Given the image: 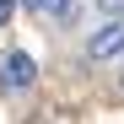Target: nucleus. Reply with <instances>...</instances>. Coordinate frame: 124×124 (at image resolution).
I'll return each instance as SVG.
<instances>
[{"instance_id": "39448f33", "label": "nucleus", "mask_w": 124, "mask_h": 124, "mask_svg": "<svg viewBox=\"0 0 124 124\" xmlns=\"http://www.w3.org/2000/svg\"><path fill=\"white\" fill-rule=\"evenodd\" d=\"M11 6H16V0H0V27L11 22Z\"/></svg>"}, {"instance_id": "7ed1b4c3", "label": "nucleus", "mask_w": 124, "mask_h": 124, "mask_svg": "<svg viewBox=\"0 0 124 124\" xmlns=\"http://www.w3.org/2000/svg\"><path fill=\"white\" fill-rule=\"evenodd\" d=\"M27 11H38V16H70V6L76 0H22Z\"/></svg>"}, {"instance_id": "f03ea898", "label": "nucleus", "mask_w": 124, "mask_h": 124, "mask_svg": "<svg viewBox=\"0 0 124 124\" xmlns=\"http://www.w3.org/2000/svg\"><path fill=\"white\" fill-rule=\"evenodd\" d=\"M86 54H92V59H119V54H124V16H113L108 27H97V32L86 38Z\"/></svg>"}, {"instance_id": "f257e3e1", "label": "nucleus", "mask_w": 124, "mask_h": 124, "mask_svg": "<svg viewBox=\"0 0 124 124\" xmlns=\"http://www.w3.org/2000/svg\"><path fill=\"white\" fill-rule=\"evenodd\" d=\"M32 81H38V65H32L27 49H6L0 54V86L6 92H27Z\"/></svg>"}, {"instance_id": "20e7f679", "label": "nucleus", "mask_w": 124, "mask_h": 124, "mask_svg": "<svg viewBox=\"0 0 124 124\" xmlns=\"http://www.w3.org/2000/svg\"><path fill=\"white\" fill-rule=\"evenodd\" d=\"M97 6L108 11V16H124V0H97Z\"/></svg>"}]
</instances>
